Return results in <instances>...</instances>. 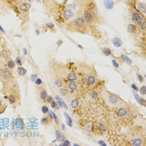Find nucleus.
Masks as SVG:
<instances>
[{
	"instance_id": "nucleus-1",
	"label": "nucleus",
	"mask_w": 146,
	"mask_h": 146,
	"mask_svg": "<svg viewBox=\"0 0 146 146\" xmlns=\"http://www.w3.org/2000/svg\"><path fill=\"white\" fill-rule=\"evenodd\" d=\"M66 28L69 31L76 32V33L83 34H86L90 32V26L82 16L77 17L74 20L68 23Z\"/></svg>"
},
{
	"instance_id": "nucleus-2",
	"label": "nucleus",
	"mask_w": 146,
	"mask_h": 146,
	"mask_svg": "<svg viewBox=\"0 0 146 146\" xmlns=\"http://www.w3.org/2000/svg\"><path fill=\"white\" fill-rule=\"evenodd\" d=\"M43 2L44 3L46 10L50 15L53 16L55 19L62 16V13L65 9L64 4H61L56 0H43Z\"/></svg>"
},
{
	"instance_id": "nucleus-3",
	"label": "nucleus",
	"mask_w": 146,
	"mask_h": 146,
	"mask_svg": "<svg viewBox=\"0 0 146 146\" xmlns=\"http://www.w3.org/2000/svg\"><path fill=\"white\" fill-rule=\"evenodd\" d=\"M3 92L8 94H19V84L14 77L9 81L4 82L3 84Z\"/></svg>"
},
{
	"instance_id": "nucleus-4",
	"label": "nucleus",
	"mask_w": 146,
	"mask_h": 146,
	"mask_svg": "<svg viewBox=\"0 0 146 146\" xmlns=\"http://www.w3.org/2000/svg\"><path fill=\"white\" fill-rule=\"evenodd\" d=\"M104 98L106 104L109 107H118L121 103V99L118 95L109 93V92H106L104 94Z\"/></svg>"
},
{
	"instance_id": "nucleus-5",
	"label": "nucleus",
	"mask_w": 146,
	"mask_h": 146,
	"mask_svg": "<svg viewBox=\"0 0 146 146\" xmlns=\"http://www.w3.org/2000/svg\"><path fill=\"white\" fill-rule=\"evenodd\" d=\"M131 19L134 22L135 25H137L139 28H140V26L142 24V23L145 20V18H144V14H142L141 13L134 11V12L131 13Z\"/></svg>"
},
{
	"instance_id": "nucleus-6",
	"label": "nucleus",
	"mask_w": 146,
	"mask_h": 146,
	"mask_svg": "<svg viewBox=\"0 0 146 146\" xmlns=\"http://www.w3.org/2000/svg\"><path fill=\"white\" fill-rule=\"evenodd\" d=\"M84 19L86 21V23L88 24H91V23H95L98 20V17L94 16V14H92L88 10L85 9L84 10Z\"/></svg>"
},
{
	"instance_id": "nucleus-7",
	"label": "nucleus",
	"mask_w": 146,
	"mask_h": 146,
	"mask_svg": "<svg viewBox=\"0 0 146 146\" xmlns=\"http://www.w3.org/2000/svg\"><path fill=\"white\" fill-rule=\"evenodd\" d=\"M96 81H97V76H96V74L94 73V71L92 70L88 74V75H86L85 83H86L88 86H94L96 84Z\"/></svg>"
},
{
	"instance_id": "nucleus-8",
	"label": "nucleus",
	"mask_w": 146,
	"mask_h": 146,
	"mask_svg": "<svg viewBox=\"0 0 146 146\" xmlns=\"http://www.w3.org/2000/svg\"><path fill=\"white\" fill-rule=\"evenodd\" d=\"M1 69H2V80L3 81V83L12 79L13 73L11 69H9L8 67H4Z\"/></svg>"
},
{
	"instance_id": "nucleus-9",
	"label": "nucleus",
	"mask_w": 146,
	"mask_h": 146,
	"mask_svg": "<svg viewBox=\"0 0 146 146\" xmlns=\"http://www.w3.org/2000/svg\"><path fill=\"white\" fill-rule=\"evenodd\" d=\"M30 3H28L27 2H21L19 3L18 5V8H19V11H21L22 13H28V10L30 9Z\"/></svg>"
},
{
	"instance_id": "nucleus-10",
	"label": "nucleus",
	"mask_w": 146,
	"mask_h": 146,
	"mask_svg": "<svg viewBox=\"0 0 146 146\" xmlns=\"http://www.w3.org/2000/svg\"><path fill=\"white\" fill-rule=\"evenodd\" d=\"M51 113V112H50ZM53 115H52V113L51 115H48V116H44V117H43V118L41 119V124H43V125H44V126H49V125H51L52 123H53Z\"/></svg>"
},
{
	"instance_id": "nucleus-11",
	"label": "nucleus",
	"mask_w": 146,
	"mask_h": 146,
	"mask_svg": "<svg viewBox=\"0 0 146 146\" xmlns=\"http://www.w3.org/2000/svg\"><path fill=\"white\" fill-rule=\"evenodd\" d=\"M19 94H9L8 96V100L11 104H15L19 101Z\"/></svg>"
},
{
	"instance_id": "nucleus-12",
	"label": "nucleus",
	"mask_w": 146,
	"mask_h": 146,
	"mask_svg": "<svg viewBox=\"0 0 146 146\" xmlns=\"http://www.w3.org/2000/svg\"><path fill=\"white\" fill-rule=\"evenodd\" d=\"M37 92H38V98H39V99H41V101H44L45 99L47 98V96H48L47 90H46L44 88L40 87V88H38L37 90Z\"/></svg>"
},
{
	"instance_id": "nucleus-13",
	"label": "nucleus",
	"mask_w": 146,
	"mask_h": 146,
	"mask_svg": "<svg viewBox=\"0 0 146 146\" xmlns=\"http://www.w3.org/2000/svg\"><path fill=\"white\" fill-rule=\"evenodd\" d=\"M66 86L68 87V88L72 91V92H76L78 90H79V85H78L76 81H69V83L67 84Z\"/></svg>"
},
{
	"instance_id": "nucleus-14",
	"label": "nucleus",
	"mask_w": 146,
	"mask_h": 146,
	"mask_svg": "<svg viewBox=\"0 0 146 146\" xmlns=\"http://www.w3.org/2000/svg\"><path fill=\"white\" fill-rule=\"evenodd\" d=\"M62 16H63V19L67 21V20L70 19L71 18H73V17L74 16V13L73 11H71L70 9H65L64 11H63V13H62Z\"/></svg>"
},
{
	"instance_id": "nucleus-15",
	"label": "nucleus",
	"mask_w": 146,
	"mask_h": 146,
	"mask_svg": "<svg viewBox=\"0 0 146 146\" xmlns=\"http://www.w3.org/2000/svg\"><path fill=\"white\" fill-rule=\"evenodd\" d=\"M53 83H54V85L56 87H58L59 88H63V87H66V85H67V84L64 82V80H63V79H61V78H59V77L56 78Z\"/></svg>"
},
{
	"instance_id": "nucleus-16",
	"label": "nucleus",
	"mask_w": 146,
	"mask_h": 146,
	"mask_svg": "<svg viewBox=\"0 0 146 146\" xmlns=\"http://www.w3.org/2000/svg\"><path fill=\"white\" fill-rule=\"evenodd\" d=\"M74 1H75L79 6L83 7V8L85 9L88 5H90V3H94V0H74Z\"/></svg>"
},
{
	"instance_id": "nucleus-17",
	"label": "nucleus",
	"mask_w": 146,
	"mask_h": 146,
	"mask_svg": "<svg viewBox=\"0 0 146 146\" xmlns=\"http://www.w3.org/2000/svg\"><path fill=\"white\" fill-rule=\"evenodd\" d=\"M128 32L129 34H135L138 33V27L135 25V24L133 23H130L128 25Z\"/></svg>"
},
{
	"instance_id": "nucleus-18",
	"label": "nucleus",
	"mask_w": 146,
	"mask_h": 146,
	"mask_svg": "<svg viewBox=\"0 0 146 146\" xmlns=\"http://www.w3.org/2000/svg\"><path fill=\"white\" fill-rule=\"evenodd\" d=\"M112 43H113V44L115 45L116 48H120L121 46H122V44H123L122 40H121L120 38H118V37L113 38H112Z\"/></svg>"
},
{
	"instance_id": "nucleus-19",
	"label": "nucleus",
	"mask_w": 146,
	"mask_h": 146,
	"mask_svg": "<svg viewBox=\"0 0 146 146\" xmlns=\"http://www.w3.org/2000/svg\"><path fill=\"white\" fill-rule=\"evenodd\" d=\"M66 79H67L68 81H76L78 79V76L75 73L71 72V73H69L66 75Z\"/></svg>"
},
{
	"instance_id": "nucleus-20",
	"label": "nucleus",
	"mask_w": 146,
	"mask_h": 146,
	"mask_svg": "<svg viewBox=\"0 0 146 146\" xmlns=\"http://www.w3.org/2000/svg\"><path fill=\"white\" fill-rule=\"evenodd\" d=\"M128 115V110L125 108H119L117 110V115L119 117H124Z\"/></svg>"
},
{
	"instance_id": "nucleus-21",
	"label": "nucleus",
	"mask_w": 146,
	"mask_h": 146,
	"mask_svg": "<svg viewBox=\"0 0 146 146\" xmlns=\"http://www.w3.org/2000/svg\"><path fill=\"white\" fill-rule=\"evenodd\" d=\"M136 7H137V9L139 10V11H140V13H142L144 15L145 13H146L145 12V3H138Z\"/></svg>"
},
{
	"instance_id": "nucleus-22",
	"label": "nucleus",
	"mask_w": 146,
	"mask_h": 146,
	"mask_svg": "<svg viewBox=\"0 0 146 146\" xmlns=\"http://www.w3.org/2000/svg\"><path fill=\"white\" fill-rule=\"evenodd\" d=\"M56 140L60 142H63L64 140V135L60 130H56Z\"/></svg>"
},
{
	"instance_id": "nucleus-23",
	"label": "nucleus",
	"mask_w": 146,
	"mask_h": 146,
	"mask_svg": "<svg viewBox=\"0 0 146 146\" xmlns=\"http://www.w3.org/2000/svg\"><path fill=\"white\" fill-rule=\"evenodd\" d=\"M104 4L107 9H113V5H115V3H113V1H112V0H104Z\"/></svg>"
},
{
	"instance_id": "nucleus-24",
	"label": "nucleus",
	"mask_w": 146,
	"mask_h": 146,
	"mask_svg": "<svg viewBox=\"0 0 146 146\" xmlns=\"http://www.w3.org/2000/svg\"><path fill=\"white\" fill-rule=\"evenodd\" d=\"M59 92H60V94L63 97H68L69 96V88H67L66 87H63V88H59Z\"/></svg>"
},
{
	"instance_id": "nucleus-25",
	"label": "nucleus",
	"mask_w": 146,
	"mask_h": 146,
	"mask_svg": "<svg viewBox=\"0 0 146 146\" xmlns=\"http://www.w3.org/2000/svg\"><path fill=\"white\" fill-rule=\"evenodd\" d=\"M70 105L72 107V109H77L79 106V101L77 99H73L70 102Z\"/></svg>"
},
{
	"instance_id": "nucleus-26",
	"label": "nucleus",
	"mask_w": 146,
	"mask_h": 146,
	"mask_svg": "<svg viewBox=\"0 0 146 146\" xmlns=\"http://www.w3.org/2000/svg\"><path fill=\"white\" fill-rule=\"evenodd\" d=\"M134 94V97H135V99H137V101L139 102V104H140L141 105H143V106H146V103H145V99H142V98H140V96H139L137 94Z\"/></svg>"
},
{
	"instance_id": "nucleus-27",
	"label": "nucleus",
	"mask_w": 146,
	"mask_h": 146,
	"mask_svg": "<svg viewBox=\"0 0 146 146\" xmlns=\"http://www.w3.org/2000/svg\"><path fill=\"white\" fill-rule=\"evenodd\" d=\"M17 72H18V74H19V75H20V76H24V75H25V74H27V70L24 69V68L19 66V68H18Z\"/></svg>"
},
{
	"instance_id": "nucleus-28",
	"label": "nucleus",
	"mask_w": 146,
	"mask_h": 146,
	"mask_svg": "<svg viewBox=\"0 0 146 146\" xmlns=\"http://www.w3.org/2000/svg\"><path fill=\"white\" fill-rule=\"evenodd\" d=\"M132 144L134 146H140L143 144V140H141L140 138H137V139H134V140L132 141Z\"/></svg>"
},
{
	"instance_id": "nucleus-29",
	"label": "nucleus",
	"mask_w": 146,
	"mask_h": 146,
	"mask_svg": "<svg viewBox=\"0 0 146 146\" xmlns=\"http://www.w3.org/2000/svg\"><path fill=\"white\" fill-rule=\"evenodd\" d=\"M102 53H104V54L105 56H110V55H112V51H111V49H110L109 48H108V47L103 48V49H102Z\"/></svg>"
},
{
	"instance_id": "nucleus-30",
	"label": "nucleus",
	"mask_w": 146,
	"mask_h": 146,
	"mask_svg": "<svg viewBox=\"0 0 146 146\" xmlns=\"http://www.w3.org/2000/svg\"><path fill=\"white\" fill-rule=\"evenodd\" d=\"M15 64H16V63L14 62L13 60L10 59L8 61V63H7V67L10 69H14V67H15Z\"/></svg>"
},
{
	"instance_id": "nucleus-31",
	"label": "nucleus",
	"mask_w": 146,
	"mask_h": 146,
	"mask_svg": "<svg viewBox=\"0 0 146 146\" xmlns=\"http://www.w3.org/2000/svg\"><path fill=\"white\" fill-rule=\"evenodd\" d=\"M122 59H123V60H124V62H125V63H127L128 64H131V63H132V61H131V59H129V58H128V57L126 56V55H124V54H122Z\"/></svg>"
},
{
	"instance_id": "nucleus-32",
	"label": "nucleus",
	"mask_w": 146,
	"mask_h": 146,
	"mask_svg": "<svg viewBox=\"0 0 146 146\" xmlns=\"http://www.w3.org/2000/svg\"><path fill=\"white\" fill-rule=\"evenodd\" d=\"M99 131H100V132L104 133V132H105V131L107 130V127H106V125H105L104 124H100L99 125Z\"/></svg>"
},
{
	"instance_id": "nucleus-33",
	"label": "nucleus",
	"mask_w": 146,
	"mask_h": 146,
	"mask_svg": "<svg viewBox=\"0 0 146 146\" xmlns=\"http://www.w3.org/2000/svg\"><path fill=\"white\" fill-rule=\"evenodd\" d=\"M41 111L43 113H44V115H46V113H49V110H48V108L47 105H43L42 108H41Z\"/></svg>"
},
{
	"instance_id": "nucleus-34",
	"label": "nucleus",
	"mask_w": 146,
	"mask_h": 146,
	"mask_svg": "<svg viewBox=\"0 0 146 146\" xmlns=\"http://www.w3.org/2000/svg\"><path fill=\"white\" fill-rule=\"evenodd\" d=\"M15 63H16L19 66H22V64H23V60H22V58H21L20 56L17 57V58H16V60H15Z\"/></svg>"
},
{
	"instance_id": "nucleus-35",
	"label": "nucleus",
	"mask_w": 146,
	"mask_h": 146,
	"mask_svg": "<svg viewBox=\"0 0 146 146\" xmlns=\"http://www.w3.org/2000/svg\"><path fill=\"white\" fill-rule=\"evenodd\" d=\"M140 29L141 30V31H143L144 33L145 32V30H146V21L144 20L143 23H142V24L140 26Z\"/></svg>"
},
{
	"instance_id": "nucleus-36",
	"label": "nucleus",
	"mask_w": 146,
	"mask_h": 146,
	"mask_svg": "<svg viewBox=\"0 0 146 146\" xmlns=\"http://www.w3.org/2000/svg\"><path fill=\"white\" fill-rule=\"evenodd\" d=\"M139 90H140V94L142 95H145L146 94V87H145V85H143V86H142Z\"/></svg>"
},
{
	"instance_id": "nucleus-37",
	"label": "nucleus",
	"mask_w": 146,
	"mask_h": 146,
	"mask_svg": "<svg viewBox=\"0 0 146 146\" xmlns=\"http://www.w3.org/2000/svg\"><path fill=\"white\" fill-rule=\"evenodd\" d=\"M90 94L91 96V98H93V99H96V98L98 97V95H99L98 93L95 90H92L90 93Z\"/></svg>"
},
{
	"instance_id": "nucleus-38",
	"label": "nucleus",
	"mask_w": 146,
	"mask_h": 146,
	"mask_svg": "<svg viewBox=\"0 0 146 146\" xmlns=\"http://www.w3.org/2000/svg\"><path fill=\"white\" fill-rule=\"evenodd\" d=\"M53 100V97H52V96L48 95V96H47V98L45 99L44 102H45V103H47V104H50V103H51Z\"/></svg>"
},
{
	"instance_id": "nucleus-39",
	"label": "nucleus",
	"mask_w": 146,
	"mask_h": 146,
	"mask_svg": "<svg viewBox=\"0 0 146 146\" xmlns=\"http://www.w3.org/2000/svg\"><path fill=\"white\" fill-rule=\"evenodd\" d=\"M51 113H52V115H53V120H54V122L57 124H59V119H58V117H57V115H55V113L51 112Z\"/></svg>"
},
{
	"instance_id": "nucleus-40",
	"label": "nucleus",
	"mask_w": 146,
	"mask_h": 146,
	"mask_svg": "<svg viewBox=\"0 0 146 146\" xmlns=\"http://www.w3.org/2000/svg\"><path fill=\"white\" fill-rule=\"evenodd\" d=\"M65 117L68 119V124H69V126H72V119H71V118L67 115V113H64Z\"/></svg>"
},
{
	"instance_id": "nucleus-41",
	"label": "nucleus",
	"mask_w": 146,
	"mask_h": 146,
	"mask_svg": "<svg viewBox=\"0 0 146 146\" xmlns=\"http://www.w3.org/2000/svg\"><path fill=\"white\" fill-rule=\"evenodd\" d=\"M112 63H113V67L116 68V69H119V63H117L116 59H113V60H112Z\"/></svg>"
},
{
	"instance_id": "nucleus-42",
	"label": "nucleus",
	"mask_w": 146,
	"mask_h": 146,
	"mask_svg": "<svg viewBox=\"0 0 146 146\" xmlns=\"http://www.w3.org/2000/svg\"><path fill=\"white\" fill-rule=\"evenodd\" d=\"M34 82H35V84H36V85H38V86H39V85L42 84V80H41V79H38V78H37L36 80H35Z\"/></svg>"
},
{
	"instance_id": "nucleus-43",
	"label": "nucleus",
	"mask_w": 146,
	"mask_h": 146,
	"mask_svg": "<svg viewBox=\"0 0 146 146\" xmlns=\"http://www.w3.org/2000/svg\"><path fill=\"white\" fill-rule=\"evenodd\" d=\"M56 99H57V102H58V104H59V106H60V107H63V102L61 101V99H59V98L58 97V96H57L56 97Z\"/></svg>"
},
{
	"instance_id": "nucleus-44",
	"label": "nucleus",
	"mask_w": 146,
	"mask_h": 146,
	"mask_svg": "<svg viewBox=\"0 0 146 146\" xmlns=\"http://www.w3.org/2000/svg\"><path fill=\"white\" fill-rule=\"evenodd\" d=\"M46 26H47L48 28H54V25H53V23H46Z\"/></svg>"
},
{
	"instance_id": "nucleus-45",
	"label": "nucleus",
	"mask_w": 146,
	"mask_h": 146,
	"mask_svg": "<svg viewBox=\"0 0 146 146\" xmlns=\"http://www.w3.org/2000/svg\"><path fill=\"white\" fill-rule=\"evenodd\" d=\"M36 79H37V74H32V75H31V80L34 82V81L36 80Z\"/></svg>"
},
{
	"instance_id": "nucleus-46",
	"label": "nucleus",
	"mask_w": 146,
	"mask_h": 146,
	"mask_svg": "<svg viewBox=\"0 0 146 146\" xmlns=\"http://www.w3.org/2000/svg\"><path fill=\"white\" fill-rule=\"evenodd\" d=\"M50 104H51V106H52V108L53 109H56L57 108V104H56V103L54 102V101H52L51 103H50Z\"/></svg>"
},
{
	"instance_id": "nucleus-47",
	"label": "nucleus",
	"mask_w": 146,
	"mask_h": 146,
	"mask_svg": "<svg viewBox=\"0 0 146 146\" xmlns=\"http://www.w3.org/2000/svg\"><path fill=\"white\" fill-rule=\"evenodd\" d=\"M62 145H70V143H69V140H64L63 141V144H62Z\"/></svg>"
},
{
	"instance_id": "nucleus-48",
	"label": "nucleus",
	"mask_w": 146,
	"mask_h": 146,
	"mask_svg": "<svg viewBox=\"0 0 146 146\" xmlns=\"http://www.w3.org/2000/svg\"><path fill=\"white\" fill-rule=\"evenodd\" d=\"M137 77H138V79H139V80H140V83H142V82H143L144 81V79H143V77H142L141 75H140V74H137Z\"/></svg>"
},
{
	"instance_id": "nucleus-49",
	"label": "nucleus",
	"mask_w": 146,
	"mask_h": 146,
	"mask_svg": "<svg viewBox=\"0 0 146 146\" xmlns=\"http://www.w3.org/2000/svg\"><path fill=\"white\" fill-rule=\"evenodd\" d=\"M131 87H132V88H133V90H134L135 91H138V90H139V88H137L136 84H132V85H131Z\"/></svg>"
},
{
	"instance_id": "nucleus-50",
	"label": "nucleus",
	"mask_w": 146,
	"mask_h": 146,
	"mask_svg": "<svg viewBox=\"0 0 146 146\" xmlns=\"http://www.w3.org/2000/svg\"><path fill=\"white\" fill-rule=\"evenodd\" d=\"M99 144H100V145H104V146H105L106 145V144L104 143V141H102V140H100V141H99Z\"/></svg>"
},
{
	"instance_id": "nucleus-51",
	"label": "nucleus",
	"mask_w": 146,
	"mask_h": 146,
	"mask_svg": "<svg viewBox=\"0 0 146 146\" xmlns=\"http://www.w3.org/2000/svg\"><path fill=\"white\" fill-rule=\"evenodd\" d=\"M91 128H92V127H91V125H88V126L86 128V130H87V131H88V132H91V129H90Z\"/></svg>"
},
{
	"instance_id": "nucleus-52",
	"label": "nucleus",
	"mask_w": 146,
	"mask_h": 146,
	"mask_svg": "<svg viewBox=\"0 0 146 146\" xmlns=\"http://www.w3.org/2000/svg\"><path fill=\"white\" fill-rule=\"evenodd\" d=\"M0 30H1V31L3 32V33H4V30H3V28L1 27V25H0Z\"/></svg>"
},
{
	"instance_id": "nucleus-53",
	"label": "nucleus",
	"mask_w": 146,
	"mask_h": 146,
	"mask_svg": "<svg viewBox=\"0 0 146 146\" xmlns=\"http://www.w3.org/2000/svg\"><path fill=\"white\" fill-rule=\"evenodd\" d=\"M23 51H24V54L26 55V54H27V53H28V52H27V50H26V48H24V49H23Z\"/></svg>"
},
{
	"instance_id": "nucleus-54",
	"label": "nucleus",
	"mask_w": 146,
	"mask_h": 146,
	"mask_svg": "<svg viewBox=\"0 0 146 146\" xmlns=\"http://www.w3.org/2000/svg\"><path fill=\"white\" fill-rule=\"evenodd\" d=\"M62 43H63V41H62V40H60V41H59V42H58V44H59H59H61Z\"/></svg>"
},
{
	"instance_id": "nucleus-55",
	"label": "nucleus",
	"mask_w": 146,
	"mask_h": 146,
	"mask_svg": "<svg viewBox=\"0 0 146 146\" xmlns=\"http://www.w3.org/2000/svg\"><path fill=\"white\" fill-rule=\"evenodd\" d=\"M36 34H39V31H38V30H36Z\"/></svg>"
},
{
	"instance_id": "nucleus-56",
	"label": "nucleus",
	"mask_w": 146,
	"mask_h": 146,
	"mask_svg": "<svg viewBox=\"0 0 146 146\" xmlns=\"http://www.w3.org/2000/svg\"><path fill=\"white\" fill-rule=\"evenodd\" d=\"M28 2H30V1H31V0H28Z\"/></svg>"
}]
</instances>
